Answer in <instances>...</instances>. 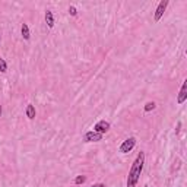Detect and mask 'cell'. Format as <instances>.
<instances>
[{
	"label": "cell",
	"mask_w": 187,
	"mask_h": 187,
	"mask_svg": "<svg viewBox=\"0 0 187 187\" xmlns=\"http://www.w3.org/2000/svg\"><path fill=\"white\" fill-rule=\"evenodd\" d=\"M143 164H145V154H143V152H139L138 156H136V160L133 161L132 168L129 171L127 183H126L127 187H136V184H138V181H139V177L142 174Z\"/></svg>",
	"instance_id": "cell-1"
},
{
	"label": "cell",
	"mask_w": 187,
	"mask_h": 187,
	"mask_svg": "<svg viewBox=\"0 0 187 187\" xmlns=\"http://www.w3.org/2000/svg\"><path fill=\"white\" fill-rule=\"evenodd\" d=\"M135 145H136V139H135V138H129L120 145L118 151H120L121 154H127V152H130V151L135 148Z\"/></svg>",
	"instance_id": "cell-2"
},
{
	"label": "cell",
	"mask_w": 187,
	"mask_h": 187,
	"mask_svg": "<svg viewBox=\"0 0 187 187\" xmlns=\"http://www.w3.org/2000/svg\"><path fill=\"white\" fill-rule=\"evenodd\" d=\"M168 0H162V2H160V5H158V7H156V10H155V15H154V19L155 22H158L161 18H162V15H164L165 9H167V6H168Z\"/></svg>",
	"instance_id": "cell-3"
},
{
	"label": "cell",
	"mask_w": 187,
	"mask_h": 187,
	"mask_svg": "<svg viewBox=\"0 0 187 187\" xmlns=\"http://www.w3.org/2000/svg\"><path fill=\"white\" fill-rule=\"evenodd\" d=\"M104 138V135H101V133H97L91 130V132H86L85 133V136H83V140L85 142H99V140H102Z\"/></svg>",
	"instance_id": "cell-4"
},
{
	"label": "cell",
	"mask_w": 187,
	"mask_h": 187,
	"mask_svg": "<svg viewBox=\"0 0 187 187\" xmlns=\"http://www.w3.org/2000/svg\"><path fill=\"white\" fill-rule=\"evenodd\" d=\"M110 130V123L105 120H99L95 126H94V132L97 133H101V135H104V133H107Z\"/></svg>",
	"instance_id": "cell-5"
},
{
	"label": "cell",
	"mask_w": 187,
	"mask_h": 187,
	"mask_svg": "<svg viewBox=\"0 0 187 187\" xmlns=\"http://www.w3.org/2000/svg\"><path fill=\"white\" fill-rule=\"evenodd\" d=\"M186 99H187V81H184L181 85V89H180V94L177 97V102L178 104H183Z\"/></svg>",
	"instance_id": "cell-6"
},
{
	"label": "cell",
	"mask_w": 187,
	"mask_h": 187,
	"mask_svg": "<svg viewBox=\"0 0 187 187\" xmlns=\"http://www.w3.org/2000/svg\"><path fill=\"white\" fill-rule=\"evenodd\" d=\"M45 22L48 25V28L54 27V15L51 10H45Z\"/></svg>",
	"instance_id": "cell-7"
},
{
	"label": "cell",
	"mask_w": 187,
	"mask_h": 187,
	"mask_svg": "<svg viewBox=\"0 0 187 187\" xmlns=\"http://www.w3.org/2000/svg\"><path fill=\"white\" fill-rule=\"evenodd\" d=\"M25 114L29 120H34L35 118V107L32 104H28L27 105V110H25Z\"/></svg>",
	"instance_id": "cell-8"
},
{
	"label": "cell",
	"mask_w": 187,
	"mask_h": 187,
	"mask_svg": "<svg viewBox=\"0 0 187 187\" xmlns=\"http://www.w3.org/2000/svg\"><path fill=\"white\" fill-rule=\"evenodd\" d=\"M21 34H22L23 39H29V37H31V34H29V28H28L27 23H22V28H21Z\"/></svg>",
	"instance_id": "cell-9"
},
{
	"label": "cell",
	"mask_w": 187,
	"mask_h": 187,
	"mask_svg": "<svg viewBox=\"0 0 187 187\" xmlns=\"http://www.w3.org/2000/svg\"><path fill=\"white\" fill-rule=\"evenodd\" d=\"M6 70H7V63L5 61V59H2V57H0V72H2V73H5Z\"/></svg>",
	"instance_id": "cell-10"
},
{
	"label": "cell",
	"mask_w": 187,
	"mask_h": 187,
	"mask_svg": "<svg viewBox=\"0 0 187 187\" xmlns=\"http://www.w3.org/2000/svg\"><path fill=\"white\" fill-rule=\"evenodd\" d=\"M155 107H156V104H155L154 101H152V102H148V104L145 105V111H146V113H149V111L155 110Z\"/></svg>",
	"instance_id": "cell-11"
},
{
	"label": "cell",
	"mask_w": 187,
	"mask_h": 187,
	"mask_svg": "<svg viewBox=\"0 0 187 187\" xmlns=\"http://www.w3.org/2000/svg\"><path fill=\"white\" fill-rule=\"evenodd\" d=\"M85 181H86V177L85 176H77L75 178V184H83Z\"/></svg>",
	"instance_id": "cell-12"
},
{
	"label": "cell",
	"mask_w": 187,
	"mask_h": 187,
	"mask_svg": "<svg viewBox=\"0 0 187 187\" xmlns=\"http://www.w3.org/2000/svg\"><path fill=\"white\" fill-rule=\"evenodd\" d=\"M69 13H70L72 16H76V15H77L76 7H75V6H70V7H69Z\"/></svg>",
	"instance_id": "cell-13"
},
{
	"label": "cell",
	"mask_w": 187,
	"mask_h": 187,
	"mask_svg": "<svg viewBox=\"0 0 187 187\" xmlns=\"http://www.w3.org/2000/svg\"><path fill=\"white\" fill-rule=\"evenodd\" d=\"M91 187H105V184H102V183H97V184H94V186Z\"/></svg>",
	"instance_id": "cell-14"
},
{
	"label": "cell",
	"mask_w": 187,
	"mask_h": 187,
	"mask_svg": "<svg viewBox=\"0 0 187 187\" xmlns=\"http://www.w3.org/2000/svg\"><path fill=\"white\" fill-rule=\"evenodd\" d=\"M0 117H2V105H0Z\"/></svg>",
	"instance_id": "cell-15"
},
{
	"label": "cell",
	"mask_w": 187,
	"mask_h": 187,
	"mask_svg": "<svg viewBox=\"0 0 187 187\" xmlns=\"http://www.w3.org/2000/svg\"><path fill=\"white\" fill-rule=\"evenodd\" d=\"M0 39H2V35H0Z\"/></svg>",
	"instance_id": "cell-16"
}]
</instances>
